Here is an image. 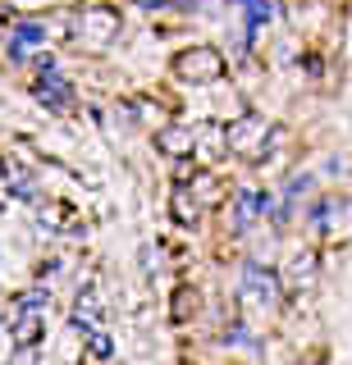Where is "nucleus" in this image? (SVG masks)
<instances>
[{
	"label": "nucleus",
	"mask_w": 352,
	"mask_h": 365,
	"mask_svg": "<svg viewBox=\"0 0 352 365\" xmlns=\"http://www.w3.org/2000/svg\"><path fill=\"white\" fill-rule=\"evenodd\" d=\"M46 334V288H28L9 302V342L14 347H37Z\"/></svg>",
	"instance_id": "1"
},
{
	"label": "nucleus",
	"mask_w": 352,
	"mask_h": 365,
	"mask_svg": "<svg viewBox=\"0 0 352 365\" xmlns=\"http://www.w3.org/2000/svg\"><path fill=\"white\" fill-rule=\"evenodd\" d=\"M270 128H266V119L261 114H238V119L229 123V133H224V142H229V151H238V155H247V160H261L266 155V137Z\"/></svg>",
	"instance_id": "2"
},
{
	"label": "nucleus",
	"mask_w": 352,
	"mask_h": 365,
	"mask_svg": "<svg viewBox=\"0 0 352 365\" xmlns=\"http://www.w3.org/2000/svg\"><path fill=\"white\" fill-rule=\"evenodd\" d=\"M174 68H178L183 83H215L224 73V55L211 51V46H192V51H183L174 60Z\"/></svg>",
	"instance_id": "3"
},
{
	"label": "nucleus",
	"mask_w": 352,
	"mask_h": 365,
	"mask_svg": "<svg viewBox=\"0 0 352 365\" xmlns=\"http://www.w3.org/2000/svg\"><path fill=\"white\" fill-rule=\"evenodd\" d=\"M243 297H247L252 306H275V302H279V279L252 260V265L243 269Z\"/></svg>",
	"instance_id": "4"
},
{
	"label": "nucleus",
	"mask_w": 352,
	"mask_h": 365,
	"mask_svg": "<svg viewBox=\"0 0 352 365\" xmlns=\"http://www.w3.org/2000/svg\"><path fill=\"white\" fill-rule=\"evenodd\" d=\"M74 329H83V334H96V329H101V292H96V283H87V288L78 292V302H74Z\"/></svg>",
	"instance_id": "5"
},
{
	"label": "nucleus",
	"mask_w": 352,
	"mask_h": 365,
	"mask_svg": "<svg viewBox=\"0 0 352 365\" xmlns=\"http://www.w3.org/2000/svg\"><path fill=\"white\" fill-rule=\"evenodd\" d=\"M37 101H41V106H51V110H69L74 87L64 83L60 73H41V83H37Z\"/></svg>",
	"instance_id": "6"
},
{
	"label": "nucleus",
	"mask_w": 352,
	"mask_h": 365,
	"mask_svg": "<svg viewBox=\"0 0 352 365\" xmlns=\"http://www.w3.org/2000/svg\"><path fill=\"white\" fill-rule=\"evenodd\" d=\"M41 41H46V28H41V23H19V28L9 32V55L24 60L32 46H41Z\"/></svg>",
	"instance_id": "7"
},
{
	"label": "nucleus",
	"mask_w": 352,
	"mask_h": 365,
	"mask_svg": "<svg viewBox=\"0 0 352 365\" xmlns=\"http://www.w3.org/2000/svg\"><path fill=\"white\" fill-rule=\"evenodd\" d=\"M156 146H161L165 155H192L197 151V137H192L188 128H165L161 137H156Z\"/></svg>",
	"instance_id": "8"
},
{
	"label": "nucleus",
	"mask_w": 352,
	"mask_h": 365,
	"mask_svg": "<svg viewBox=\"0 0 352 365\" xmlns=\"http://www.w3.org/2000/svg\"><path fill=\"white\" fill-rule=\"evenodd\" d=\"M83 28L92 32V41H106L110 32L119 28V19H115V9H87V14H83Z\"/></svg>",
	"instance_id": "9"
},
{
	"label": "nucleus",
	"mask_w": 352,
	"mask_h": 365,
	"mask_svg": "<svg viewBox=\"0 0 352 365\" xmlns=\"http://www.w3.org/2000/svg\"><path fill=\"white\" fill-rule=\"evenodd\" d=\"M261 210H270V197H261V192H243V197H238V215H233V228H247V224H252Z\"/></svg>",
	"instance_id": "10"
},
{
	"label": "nucleus",
	"mask_w": 352,
	"mask_h": 365,
	"mask_svg": "<svg viewBox=\"0 0 352 365\" xmlns=\"http://www.w3.org/2000/svg\"><path fill=\"white\" fill-rule=\"evenodd\" d=\"M110 356H115V342H110V334H101V329H96V334H87V361H92V365H106Z\"/></svg>",
	"instance_id": "11"
},
{
	"label": "nucleus",
	"mask_w": 352,
	"mask_h": 365,
	"mask_svg": "<svg viewBox=\"0 0 352 365\" xmlns=\"http://www.w3.org/2000/svg\"><path fill=\"white\" fill-rule=\"evenodd\" d=\"M243 9H247V28H266L270 19H275V5H270V0H243Z\"/></svg>",
	"instance_id": "12"
},
{
	"label": "nucleus",
	"mask_w": 352,
	"mask_h": 365,
	"mask_svg": "<svg viewBox=\"0 0 352 365\" xmlns=\"http://www.w3.org/2000/svg\"><path fill=\"white\" fill-rule=\"evenodd\" d=\"M37 220H41V228H46V224H51V228H74V224H78L74 215H69V205H51V215L41 210Z\"/></svg>",
	"instance_id": "13"
},
{
	"label": "nucleus",
	"mask_w": 352,
	"mask_h": 365,
	"mask_svg": "<svg viewBox=\"0 0 352 365\" xmlns=\"http://www.w3.org/2000/svg\"><path fill=\"white\" fill-rule=\"evenodd\" d=\"M197 210H201V205H197V197H188V192L178 187V192H174V215H178L183 224H192V220H197Z\"/></svg>",
	"instance_id": "14"
},
{
	"label": "nucleus",
	"mask_w": 352,
	"mask_h": 365,
	"mask_svg": "<svg viewBox=\"0 0 352 365\" xmlns=\"http://www.w3.org/2000/svg\"><path fill=\"white\" fill-rule=\"evenodd\" d=\"M178 5H197V0H178Z\"/></svg>",
	"instance_id": "15"
},
{
	"label": "nucleus",
	"mask_w": 352,
	"mask_h": 365,
	"mask_svg": "<svg viewBox=\"0 0 352 365\" xmlns=\"http://www.w3.org/2000/svg\"><path fill=\"white\" fill-rule=\"evenodd\" d=\"M0 178H5V169H0Z\"/></svg>",
	"instance_id": "16"
}]
</instances>
